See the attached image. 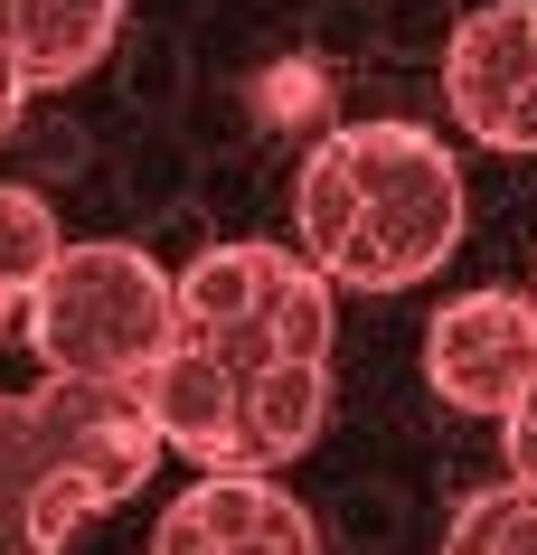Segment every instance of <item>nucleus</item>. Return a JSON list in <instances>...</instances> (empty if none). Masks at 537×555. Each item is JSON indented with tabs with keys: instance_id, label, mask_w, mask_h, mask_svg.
<instances>
[{
	"instance_id": "nucleus-14",
	"label": "nucleus",
	"mask_w": 537,
	"mask_h": 555,
	"mask_svg": "<svg viewBox=\"0 0 537 555\" xmlns=\"http://www.w3.org/2000/svg\"><path fill=\"white\" fill-rule=\"evenodd\" d=\"M20 114H29V76H20V66L0 57V142L20 132Z\"/></svg>"
},
{
	"instance_id": "nucleus-10",
	"label": "nucleus",
	"mask_w": 537,
	"mask_h": 555,
	"mask_svg": "<svg viewBox=\"0 0 537 555\" xmlns=\"http://www.w3.org/2000/svg\"><path fill=\"white\" fill-rule=\"evenodd\" d=\"M330 424V367H273V377L236 386V434H227V470H283L302 462Z\"/></svg>"
},
{
	"instance_id": "nucleus-13",
	"label": "nucleus",
	"mask_w": 537,
	"mask_h": 555,
	"mask_svg": "<svg viewBox=\"0 0 537 555\" xmlns=\"http://www.w3.org/2000/svg\"><path fill=\"white\" fill-rule=\"evenodd\" d=\"M500 462H509L519 490H537V377H528V396L500 414Z\"/></svg>"
},
{
	"instance_id": "nucleus-4",
	"label": "nucleus",
	"mask_w": 537,
	"mask_h": 555,
	"mask_svg": "<svg viewBox=\"0 0 537 555\" xmlns=\"http://www.w3.org/2000/svg\"><path fill=\"white\" fill-rule=\"evenodd\" d=\"M170 283H179V339L199 358H217L236 386L273 377V367H330L340 293H330L293 245L236 235V245H208Z\"/></svg>"
},
{
	"instance_id": "nucleus-7",
	"label": "nucleus",
	"mask_w": 537,
	"mask_h": 555,
	"mask_svg": "<svg viewBox=\"0 0 537 555\" xmlns=\"http://www.w3.org/2000/svg\"><path fill=\"white\" fill-rule=\"evenodd\" d=\"M151 555H321V527L265 470H199L161 508Z\"/></svg>"
},
{
	"instance_id": "nucleus-12",
	"label": "nucleus",
	"mask_w": 537,
	"mask_h": 555,
	"mask_svg": "<svg viewBox=\"0 0 537 555\" xmlns=\"http://www.w3.org/2000/svg\"><path fill=\"white\" fill-rule=\"evenodd\" d=\"M444 555H537V490H519V480L472 490L444 527Z\"/></svg>"
},
{
	"instance_id": "nucleus-3",
	"label": "nucleus",
	"mask_w": 537,
	"mask_h": 555,
	"mask_svg": "<svg viewBox=\"0 0 537 555\" xmlns=\"http://www.w3.org/2000/svg\"><path fill=\"white\" fill-rule=\"evenodd\" d=\"M38 377H76V386H142L151 358L179 339V283L142 245L114 235H66L57 263L38 273L29 311H20Z\"/></svg>"
},
{
	"instance_id": "nucleus-2",
	"label": "nucleus",
	"mask_w": 537,
	"mask_h": 555,
	"mask_svg": "<svg viewBox=\"0 0 537 555\" xmlns=\"http://www.w3.org/2000/svg\"><path fill=\"white\" fill-rule=\"evenodd\" d=\"M161 462L142 386L38 377L0 396V555H57L94 508L132 499Z\"/></svg>"
},
{
	"instance_id": "nucleus-6",
	"label": "nucleus",
	"mask_w": 537,
	"mask_h": 555,
	"mask_svg": "<svg viewBox=\"0 0 537 555\" xmlns=\"http://www.w3.org/2000/svg\"><path fill=\"white\" fill-rule=\"evenodd\" d=\"M528 377H537V293L481 283V293L434 311V330H424V386L452 414H490L500 424L528 396Z\"/></svg>"
},
{
	"instance_id": "nucleus-9",
	"label": "nucleus",
	"mask_w": 537,
	"mask_h": 555,
	"mask_svg": "<svg viewBox=\"0 0 537 555\" xmlns=\"http://www.w3.org/2000/svg\"><path fill=\"white\" fill-rule=\"evenodd\" d=\"M142 414H151V434H161V452H189V462L227 470V434H236V377H227L217 358H199L189 339H170V349L151 358V377H142Z\"/></svg>"
},
{
	"instance_id": "nucleus-5",
	"label": "nucleus",
	"mask_w": 537,
	"mask_h": 555,
	"mask_svg": "<svg viewBox=\"0 0 537 555\" xmlns=\"http://www.w3.org/2000/svg\"><path fill=\"white\" fill-rule=\"evenodd\" d=\"M444 104L481 151L537 160V0L462 10V29L444 48Z\"/></svg>"
},
{
	"instance_id": "nucleus-8",
	"label": "nucleus",
	"mask_w": 537,
	"mask_h": 555,
	"mask_svg": "<svg viewBox=\"0 0 537 555\" xmlns=\"http://www.w3.org/2000/svg\"><path fill=\"white\" fill-rule=\"evenodd\" d=\"M123 38V0H0V57L29 76V94L86 86Z\"/></svg>"
},
{
	"instance_id": "nucleus-1",
	"label": "nucleus",
	"mask_w": 537,
	"mask_h": 555,
	"mask_svg": "<svg viewBox=\"0 0 537 555\" xmlns=\"http://www.w3.org/2000/svg\"><path fill=\"white\" fill-rule=\"evenodd\" d=\"M462 170L424 122H340L293 170V255L330 293H415L462 245Z\"/></svg>"
},
{
	"instance_id": "nucleus-11",
	"label": "nucleus",
	"mask_w": 537,
	"mask_h": 555,
	"mask_svg": "<svg viewBox=\"0 0 537 555\" xmlns=\"http://www.w3.org/2000/svg\"><path fill=\"white\" fill-rule=\"evenodd\" d=\"M57 245H66L57 207L38 198V189H20V179H0V339L20 330V311H29L38 273L57 263Z\"/></svg>"
}]
</instances>
